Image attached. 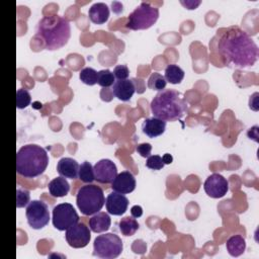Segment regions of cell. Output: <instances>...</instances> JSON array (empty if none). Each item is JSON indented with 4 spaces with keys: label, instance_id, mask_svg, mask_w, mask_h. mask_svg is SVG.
Returning a JSON list of instances; mask_svg holds the SVG:
<instances>
[{
    "label": "cell",
    "instance_id": "cell-23",
    "mask_svg": "<svg viewBox=\"0 0 259 259\" xmlns=\"http://www.w3.org/2000/svg\"><path fill=\"white\" fill-rule=\"evenodd\" d=\"M165 79L171 84H179L184 78V71L175 64H170L165 69Z\"/></svg>",
    "mask_w": 259,
    "mask_h": 259
},
{
    "label": "cell",
    "instance_id": "cell-24",
    "mask_svg": "<svg viewBox=\"0 0 259 259\" xmlns=\"http://www.w3.org/2000/svg\"><path fill=\"white\" fill-rule=\"evenodd\" d=\"M79 179L84 183H92L95 180L94 176V169L90 162L84 161L79 166V173H78Z\"/></svg>",
    "mask_w": 259,
    "mask_h": 259
},
{
    "label": "cell",
    "instance_id": "cell-30",
    "mask_svg": "<svg viewBox=\"0 0 259 259\" xmlns=\"http://www.w3.org/2000/svg\"><path fill=\"white\" fill-rule=\"evenodd\" d=\"M164 165L162 157L159 155H150L146 161V166L152 170H161Z\"/></svg>",
    "mask_w": 259,
    "mask_h": 259
},
{
    "label": "cell",
    "instance_id": "cell-20",
    "mask_svg": "<svg viewBox=\"0 0 259 259\" xmlns=\"http://www.w3.org/2000/svg\"><path fill=\"white\" fill-rule=\"evenodd\" d=\"M50 194L53 197H63L68 194L70 190V184L65 177L59 176L54 178L48 185Z\"/></svg>",
    "mask_w": 259,
    "mask_h": 259
},
{
    "label": "cell",
    "instance_id": "cell-10",
    "mask_svg": "<svg viewBox=\"0 0 259 259\" xmlns=\"http://www.w3.org/2000/svg\"><path fill=\"white\" fill-rule=\"evenodd\" d=\"M65 238L70 247L79 249L88 245L91 239L90 228L83 223H77L68 230H66Z\"/></svg>",
    "mask_w": 259,
    "mask_h": 259
},
{
    "label": "cell",
    "instance_id": "cell-29",
    "mask_svg": "<svg viewBox=\"0 0 259 259\" xmlns=\"http://www.w3.org/2000/svg\"><path fill=\"white\" fill-rule=\"evenodd\" d=\"M30 200V193L27 189L17 188L16 189V207L21 208L26 206Z\"/></svg>",
    "mask_w": 259,
    "mask_h": 259
},
{
    "label": "cell",
    "instance_id": "cell-3",
    "mask_svg": "<svg viewBox=\"0 0 259 259\" xmlns=\"http://www.w3.org/2000/svg\"><path fill=\"white\" fill-rule=\"evenodd\" d=\"M36 36L44 41L45 49L59 50L68 42L71 36L70 23L68 19L57 14L44 16L37 23Z\"/></svg>",
    "mask_w": 259,
    "mask_h": 259
},
{
    "label": "cell",
    "instance_id": "cell-14",
    "mask_svg": "<svg viewBox=\"0 0 259 259\" xmlns=\"http://www.w3.org/2000/svg\"><path fill=\"white\" fill-rule=\"evenodd\" d=\"M105 206L108 213L113 215L123 214L128 206V199L121 193L111 192L105 199Z\"/></svg>",
    "mask_w": 259,
    "mask_h": 259
},
{
    "label": "cell",
    "instance_id": "cell-16",
    "mask_svg": "<svg viewBox=\"0 0 259 259\" xmlns=\"http://www.w3.org/2000/svg\"><path fill=\"white\" fill-rule=\"evenodd\" d=\"M79 166L80 165L75 159L70 157H65L59 160L57 164V171L61 176L65 178L76 179L78 178Z\"/></svg>",
    "mask_w": 259,
    "mask_h": 259
},
{
    "label": "cell",
    "instance_id": "cell-34",
    "mask_svg": "<svg viewBox=\"0 0 259 259\" xmlns=\"http://www.w3.org/2000/svg\"><path fill=\"white\" fill-rule=\"evenodd\" d=\"M162 160H163L164 164H171L172 161H173V157H172L170 154H165V155L162 157Z\"/></svg>",
    "mask_w": 259,
    "mask_h": 259
},
{
    "label": "cell",
    "instance_id": "cell-25",
    "mask_svg": "<svg viewBox=\"0 0 259 259\" xmlns=\"http://www.w3.org/2000/svg\"><path fill=\"white\" fill-rule=\"evenodd\" d=\"M167 81L163 75L158 72H153L148 79V87L152 90L161 91L165 89Z\"/></svg>",
    "mask_w": 259,
    "mask_h": 259
},
{
    "label": "cell",
    "instance_id": "cell-19",
    "mask_svg": "<svg viewBox=\"0 0 259 259\" xmlns=\"http://www.w3.org/2000/svg\"><path fill=\"white\" fill-rule=\"evenodd\" d=\"M89 19L95 24H103L109 18V8L103 2L94 3L88 10Z\"/></svg>",
    "mask_w": 259,
    "mask_h": 259
},
{
    "label": "cell",
    "instance_id": "cell-13",
    "mask_svg": "<svg viewBox=\"0 0 259 259\" xmlns=\"http://www.w3.org/2000/svg\"><path fill=\"white\" fill-rule=\"evenodd\" d=\"M111 188L113 191L121 194L133 192L136 188L135 176L130 171H122L118 173L111 182Z\"/></svg>",
    "mask_w": 259,
    "mask_h": 259
},
{
    "label": "cell",
    "instance_id": "cell-9",
    "mask_svg": "<svg viewBox=\"0 0 259 259\" xmlns=\"http://www.w3.org/2000/svg\"><path fill=\"white\" fill-rule=\"evenodd\" d=\"M27 223L31 229L40 230L50 222V212L48 205L41 200L30 201L25 210Z\"/></svg>",
    "mask_w": 259,
    "mask_h": 259
},
{
    "label": "cell",
    "instance_id": "cell-22",
    "mask_svg": "<svg viewBox=\"0 0 259 259\" xmlns=\"http://www.w3.org/2000/svg\"><path fill=\"white\" fill-rule=\"evenodd\" d=\"M139 227L140 225L134 217H124L118 223L119 231L125 237L135 235V233L139 230Z\"/></svg>",
    "mask_w": 259,
    "mask_h": 259
},
{
    "label": "cell",
    "instance_id": "cell-7",
    "mask_svg": "<svg viewBox=\"0 0 259 259\" xmlns=\"http://www.w3.org/2000/svg\"><path fill=\"white\" fill-rule=\"evenodd\" d=\"M122 249L123 245L121 239L113 233L99 235L95 238L93 243V255L100 258H116L121 254Z\"/></svg>",
    "mask_w": 259,
    "mask_h": 259
},
{
    "label": "cell",
    "instance_id": "cell-27",
    "mask_svg": "<svg viewBox=\"0 0 259 259\" xmlns=\"http://www.w3.org/2000/svg\"><path fill=\"white\" fill-rule=\"evenodd\" d=\"M115 82V77L111 71L108 69L101 70L97 74V84L101 87H109Z\"/></svg>",
    "mask_w": 259,
    "mask_h": 259
},
{
    "label": "cell",
    "instance_id": "cell-17",
    "mask_svg": "<svg viewBox=\"0 0 259 259\" xmlns=\"http://www.w3.org/2000/svg\"><path fill=\"white\" fill-rule=\"evenodd\" d=\"M166 128V121L155 116L146 118L142 123L143 133L149 138H157L161 136Z\"/></svg>",
    "mask_w": 259,
    "mask_h": 259
},
{
    "label": "cell",
    "instance_id": "cell-11",
    "mask_svg": "<svg viewBox=\"0 0 259 259\" xmlns=\"http://www.w3.org/2000/svg\"><path fill=\"white\" fill-rule=\"evenodd\" d=\"M205 193L212 198H221L227 194L229 190L228 180L219 173L210 174L203 185Z\"/></svg>",
    "mask_w": 259,
    "mask_h": 259
},
{
    "label": "cell",
    "instance_id": "cell-12",
    "mask_svg": "<svg viewBox=\"0 0 259 259\" xmlns=\"http://www.w3.org/2000/svg\"><path fill=\"white\" fill-rule=\"evenodd\" d=\"M95 180L102 184H109L117 175L116 165L109 159H101L93 167Z\"/></svg>",
    "mask_w": 259,
    "mask_h": 259
},
{
    "label": "cell",
    "instance_id": "cell-18",
    "mask_svg": "<svg viewBox=\"0 0 259 259\" xmlns=\"http://www.w3.org/2000/svg\"><path fill=\"white\" fill-rule=\"evenodd\" d=\"M111 225L110 217L107 212L98 211L89 219V228L94 233H103L109 230Z\"/></svg>",
    "mask_w": 259,
    "mask_h": 259
},
{
    "label": "cell",
    "instance_id": "cell-2",
    "mask_svg": "<svg viewBox=\"0 0 259 259\" xmlns=\"http://www.w3.org/2000/svg\"><path fill=\"white\" fill-rule=\"evenodd\" d=\"M151 111L155 117L164 121H175L187 112L188 105L182 93L174 89L159 91L151 101Z\"/></svg>",
    "mask_w": 259,
    "mask_h": 259
},
{
    "label": "cell",
    "instance_id": "cell-31",
    "mask_svg": "<svg viewBox=\"0 0 259 259\" xmlns=\"http://www.w3.org/2000/svg\"><path fill=\"white\" fill-rule=\"evenodd\" d=\"M113 75L117 80H125L128 77L130 71L125 65H117L113 69Z\"/></svg>",
    "mask_w": 259,
    "mask_h": 259
},
{
    "label": "cell",
    "instance_id": "cell-26",
    "mask_svg": "<svg viewBox=\"0 0 259 259\" xmlns=\"http://www.w3.org/2000/svg\"><path fill=\"white\" fill-rule=\"evenodd\" d=\"M97 74L98 72H96L93 68L87 67L81 70L79 74V78L84 84L92 86L97 83Z\"/></svg>",
    "mask_w": 259,
    "mask_h": 259
},
{
    "label": "cell",
    "instance_id": "cell-4",
    "mask_svg": "<svg viewBox=\"0 0 259 259\" xmlns=\"http://www.w3.org/2000/svg\"><path fill=\"white\" fill-rule=\"evenodd\" d=\"M48 165V153L38 145H24L16 154V172L24 178H34L41 175Z\"/></svg>",
    "mask_w": 259,
    "mask_h": 259
},
{
    "label": "cell",
    "instance_id": "cell-28",
    "mask_svg": "<svg viewBox=\"0 0 259 259\" xmlns=\"http://www.w3.org/2000/svg\"><path fill=\"white\" fill-rule=\"evenodd\" d=\"M31 102V96L29 92L24 89L20 88L16 92V107L19 109H23L27 107Z\"/></svg>",
    "mask_w": 259,
    "mask_h": 259
},
{
    "label": "cell",
    "instance_id": "cell-5",
    "mask_svg": "<svg viewBox=\"0 0 259 259\" xmlns=\"http://www.w3.org/2000/svg\"><path fill=\"white\" fill-rule=\"evenodd\" d=\"M76 203L84 215H92L103 207L105 197L102 188L94 184H86L78 189Z\"/></svg>",
    "mask_w": 259,
    "mask_h": 259
},
{
    "label": "cell",
    "instance_id": "cell-1",
    "mask_svg": "<svg viewBox=\"0 0 259 259\" xmlns=\"http://www.w3.org/2000/svg\"><path fill=\"white\" fill-rule=\"evenodd\" d=\"M217 49L224 64L228 66L251 67L258 59L257 45L246 31L236 25L223 30Z\"/></svg>",
    "mask_w": 259,
    "mask_h": 259
},
{
    "label": "cell",
    "instance_id": "cell-6",
    "mask_svg": "<svg viewBox=\"0 0 259 259\" xmlns=\"http://www.w3.org/2000/svg\"><path fill=\"white\" fill-rule=\"evenodd\" d=\"M159 17V9L151 3L142 2L127 16L125 26L133 30L147 29L151 27Z\"/></svg>",
    "mask_w": 259,
    "mask_h": 259
},
{
    "label": "cell",
    "instance_id": "cell-33",
    "mask_svg": "<svg viewBox=\"0 0 259 259\" xmlns=\"http://www.w3.org/2000/svg\"><path fill=\"white\" fill-rule=\"evenodd\" d=\"M131 213H132V217L138 219L143 214V208L140 205H134L131 208Z\"/></svg>",
    "mask_w": 259,
    "mask_h": 259
},
{
    "label": "cell",
    "instance_id": "cell-21",
    "mask_svg": "<svg viewBox=\"0 0 259 259\" xmlns=\"http://www.w3.org/2000/svg\"><path fill=\"white\" fill-rule=\"evenodd\" d=\"M226 246L231 256L238 257L244 253L246 249V241L241 235H234L228 239Z\"/></svg>",
    "mask_w": 259,
    "mask_h": 259
},
{
    "label": "cell",
    "instance_id": "cell-32",
    "mask_svg": "<svg viewBox=\"0 0 259 259\" xmlns=\"http://www.w3.org/2000/svg\"><path fill=\"white\" fill-rule=\"evenodd\" d=\"M136 150H137L138 154H140V156H142L144 158H148L151 154L152 146L149 143H142V144H139L137 146Z\"/></svg>",
    "mask_w": 259,
    "mask_h": 259
},
{
    "label": "cell",
    "instance_id": "cell-15",
    "mask_svg": "<svg viewBox=\"0 0 259 259\" xmlns=\"http://www.w3.org/2000/svg\"><path fill=\"white\" fill-rule=\"evenodd\" d=\"M135 91L136 87L133 80H117L112 85L113 95L121 101H128L133 97Z\"/></svg>",
    "mask_w": 259,
    "mask_h": 259
},
{
    "label": "cell",
    "instance_id": "cell-8",
    "mask_svg": "<svg viewBox=\"0 0 259 259\" xmlns=\"http://www.w3.org/2000/svg\"><path fill=\"white\" fill-rule=\"evenodd\" d=\"M53 225L59 231H65L79 222V215L71 203L64 202L53 208Z\"/></svg>",
    "mask_w": 259,
    "mask_h": 259
}]
</instances>
